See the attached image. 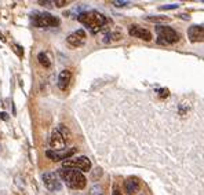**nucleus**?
Listing matches in <instances>:
<instances>
[{
    "mask_svg": "<svg viewBox=\"0 0 204 195\" xmlns=\"http://www.w3.org/2000/svg\"><path fill=\"white\" fill-rule=\"evenodd\" d=\"M58 176L66 183V186L73 190H83L87 186V179L81 172L69 168H61L58 169Z\"/></svg>",
    "mask_w": 204,
    "mask_h": 195,
    "instance_id": "obj_1",
    "label": "nucleus"
},
{
    "mask_svg": "<svg viewBox=\"0 0 204 195\" xmlns=\"http://www.w3.org/2000/svg\"><path fill=\"white\" fill-rule=\"evenodd\" d=\"M77 21L85 25L93 33H96L105 26L108 19L98 11H84V13H80L77 15Z\"/></svg>",
    "mask_w": 204,
    "mask_h": 195,
    "instance_id": "obj_2",
    "label": "nucleus"
},
{
    "mask_svg": "<svg viewBox=\"0 0 204 195\" xmlns=\"http://www.w3.org/2000/svg\"><path fill=\"white\" fill-rule=\"evenodd\" d=\"M156 34L159 37L157 43L159 44H174L181 38L179 33L171 26H157L156 27Z\"/></svg>",
    "mask_w": 204,
    "mask_h": 195,
    "instance_id": "obj_3",
    "label": "nucleus"
},
{
    "mask_svg": "<svg viewBox=\"0 0 204 195\" xmlns=\"http://www.w3.org/2000/svg\"><path fill=\"white\" fill-rule=\"evenodd\" d=\"M62 168H69V169H79L83 172H88L91 169V161L87 157H77L73 159H65L62 161Z\"/></svg>",
    "mask_w": 204,
    "mask_h": 195,
    "instance_id": "obj_4",
    "label": "nucleus"
},
{
    "mask_svg": "<svg viewBox=\"0 0 204 195\" xmlns=\"http://www.w3.org/2000/svg\"><path fill=\"white\" fill-rule=\"evenodd\" d=\"M33 23L37 27L58 26L59 25V19L48 13H40V14H36V16L33 18Z\"/></svg>",
    "mask_w": 204,
    "mask_h": 195,
    "instance_id": "obj_5",
    "label": "nucleus"
},
{
    "mask_svg": "<svg viewBox=\"0 0 204 195\" xmlns=\"http://www.w3.org/2000/svg\"><path fill=\"white\" fill-rule=\"evenodd\" d=\"M41 179H43V183H44V186H46V188L50 190V191H59V190L62 188V184H61L58 173H55V172L43 173Z\"/></svg>",
    "mask_w": 204,
    "mask_h": 195,
    "instance_id": "obj_6",
    "label": "nucleus"
},
{
    "mask_svg": "<svg viewBox=\"0 0 204 195\" xmlns=\"http://www.w3.org/2000/svg\"><path fill=\"white\" fill-rule=\"evenodd\" d=\"M77 153V148L76 147H72V148H63V150H59V151H52V150H47L46 151V155L47 158H50L51 161H65V159H69L73 154Z\"/></svg>",
    "mask_w": 204,
    "mask_h": 195,
    "instance_id": "obj_7",
    "label": "nucleus"
},
{
    "mask_svg": "<svg viewBox=\"0 0 204 195\" xmlns=\"http://www.w3.org/2000/svg\"><path fill=\"white\" fill-rule=\"evenodd\" d=\"M50 147L52 148V151H59L63 150L66 147V142L63 140V137L61 136V133L58 132V129H54L50 137Z\"/></svg>",
    "mask_w": 204,
    "mask_h": 195,
    "instance_id": "obj_8",
    "label": "nucleus"
},
{
    "mask_svg": "<svg viewBox=\"0 0 204 195\" xmlns=\"http://www.w3.org/2000/svg\"><path fill=\"white\" fill-rule=\"evenodd\" d=\"M128 34L132 36V37L141 38V40H145V41H150L152 40V33L149 32L148 29H145V27L137 26V25H132V26L130 27V29H128Z\"/></svg>",
    "mask_w": 204,
    "mask_h": 195,
    "instance_id": "obj_9",
    "label": "nucleus"
},
{
    "mask_svg": "<svg viewBox=\"0 0 204 195\" xmlns=\"http://www.w3.org/2000/svg\"><path fill=\"white\" fill-rule=\"evenodd\" d=\"M85 40H87V34L83 29H79L76 32H73L72 34L68 36V43L73 47H81L84 45Z\"/></svg>",
    "mask_w": 204,
    "mask_h": 195,
    "instance_id": "obj_10",
    "label": "nucleus"
},
{
    "mask_svg": "<svg viewBox=\"0 0 204 195\" xmlns=\"http://www.w3.org/2000/svg\"><path fill=\"white\" fill-rule=\"evenodd\" d=\"M187 36H189V40L192 43H197V41H203V36H204V30H203V26H190L189 30H187Z\"/></svg>",
    "mask_w": 204,
    "mask_h": 195,
    "instance_id": "obj_11",
    "label": "nucleus"
},
{
    "mask_svg": "<svg viewBox=\"0 0 204 195\" xmlns=\"http://www.w3.org/2000/svg\"><path fill=\"white\" fill-rule=\"evenodd\" d=\"M139 190V180L137 177H128L124 181V191L127 195H134Z\"/></svg>",
    "mask_w": 204,
    "mask_h": 195,
    "instance_id": "obj_12",
    "label": "nucleus"
},
{
    "mask_svg": "<svg viewBox=\"0 0 204 195\" xmlns=\"http://www.w3.org/2000/svg\"><path fill=\"white\" fill-rule=\"evenodd\" d=\"M72 78V73L69 70H62L59 73V77H58V88L62 91H65L68 88L69 82H70Z\"/></svg>",
    "mask_w": 204,
    "mask_h": 195,
    "instance_id": "obj_13",
    "label": "nucleus"
},
{
    "mask_svg": "<svg viewBox=\"0 0 204 195\" xmlns=\"http://www.w3.org/2000/svg\"><path fill=\"white\" fill-rule=\"evenodd\" d=\"M58 132L61 133V136L63 137V140L66 142V144H69V143L72 142V133H70V131H69L68 128H66L65 125H58Z\"/></svg>",
    "mask_w": 204,
    "mask_h": 195,
    "instance_id": "obj_14",
    "label": "nucleus"
},
{
    "mask_svg": "<svg viewBox=\"0 0 204 195\" xmlns=\"http://www.w3.org/2000/svg\"><path fill=\"white\" fill-rule=\"evenodd\" d=\"M37 59H39V63H40L41 66H44L46 69L51 66V62L48 60V58H47V55L44 54V52H40V54L37 55Z\"/></svg>",
    "mask_w": 204,
    "mask_h": 195,
    "instance_id": "obj_15",
    "label": "nucleus"
},
{
    "mask_svg": "<svg viewBox=\"0 0 204 195\" xmlns=\"http://www.w3.org/2000/svg\"><path fill=\"white\" fill-rule=\"evenodd\" d=\"M145 19H148V21L150 22H168L170 21V18L168 16H161V15H157V16H145Z\"/></svg>",
    "mask_w": 204,
    "mask_h": 195,
    "instance_id": "obj_16",
    "label": "nucleus"
},
{
    "mask_svg": "<svg viewBox=\"0 0 204 195\" xmlns=\"http://www.w3.org/2000/svg\"><path fill=\"white\" fill-rule=\"evenodd\" d=\"M112 38H113V40H120V38H121V33H109V34L105 36V40L104 41H105V43H109Z\"/></svg>",
    "mask_w": 204,
    "mask_h": 195,
    "instance_id": "obj_17",
    "label": "nucleus"
},
{
    "mask_svg": "<svg viewBox=\"0 0 204 195\" xmlns=\"http://www.w3.org/2000/svg\"><path fill=\"white\" fill-rule=\"evenodd\" d=\"M168 95H170V91H168L167 88H161V89H159V96L161 99L168 98Z\"/></svg>",
    "mask_w": 204,
    "mask_h": 195,
    "instance_id": "obj_18",
    "label": "nucleus"
},
{
    "mask_svg": "<svg viewBox=\"0 0 204 195\" xmlns=\"http://www.w3.org/2000/svg\"><path fill=\"white\" fill-rule=\"evenodd\" d=\"M160 10H175L178 8V4H167V5H160Z\"/></svg>",
    "mask_w": 204,
    "mask_h": 195,
    "instance_id": "obj_19",
    "label": "nucleus"
},
{
    "mask_svg": "<svg viewBox=\"0 0 204 195\" xmlns=\"http://www.w3.org/2000/svg\"><path fill=\"white\" fill-rule=\"evenodd\" d=\"M69 2H66V0H55V2H52V4L57 5V7H63V5H66Z\"/></svg>",
    "mask_w": 204,
    "mask_h": 195,
    "instance_id": "obj_20",
    "label": "nucleus"
},
{
    "mask_svg": "<svg viewBox=\"0 0 204 195\" xmlns=\"http://www.w3.org/2000/svg\"><path fill=\"white\" fill-rule=\"evenodd\" d=\"M13 47L15 48V52L19 55V56H22V55H24V49H22V47H21V45H18V44H14Z\"/></svg>",
    "mask_w": 204,
    "mask_h": 195,
    "instance_id": "obj_21",
    "label": "nucleus"
},
{
    "mask_svg": "<svg viewBox=\"0 0 204 195\" xmlns=\"http://www.w3.org/2000/svg\"><path fill=\"white\" fill-rule=\"evenodd\" d=\"M112 4L113 5H116V7H124V5H127L128 4V2H112Z\"/></svg>",
    "mask_w": 204,
    "mask_h": 195,
    "instance_id": "obj_22",
    "label": "nucleus"
},
{
    "mask_svg": "<svg viewBox=\"0 0 204 195\" xmlns=\"http://www.w3.org/2000/svg\"><path fill=\"white\" fill-rule=\"evenodd\" d=\"M0 118L4 120V121H7L8 120V114H7V113H0Z\"/></svg>",
    "mask_w": 204,
    "mask_h": 195,
    "instance_id": "obj_23",
    "label": "nucleus"
},
{
    "mask_svg": "<svg viewBox=\"0 0 204 195\" xmlns=\"http://www.w3.org/2000/svg\"><path fill=\"white\" fill-rule=\"evenodd\" d=\"M113 195H121V192L119 191V190H115V191H113Z\"/></svg>",
    "mask_w": 204,
    "mask_h": 195,
    "instance_id": "obj_24",
    "label": "nucleus"
}]
</instances>
